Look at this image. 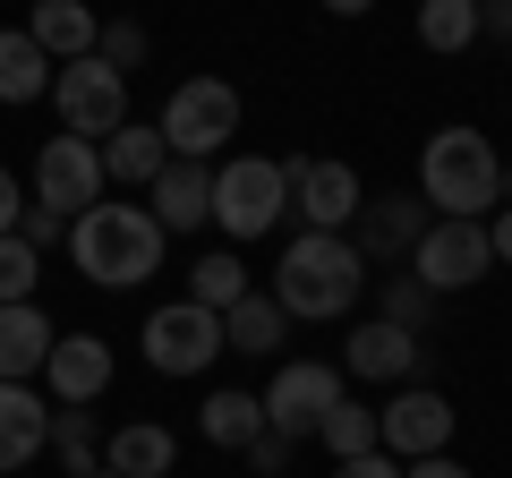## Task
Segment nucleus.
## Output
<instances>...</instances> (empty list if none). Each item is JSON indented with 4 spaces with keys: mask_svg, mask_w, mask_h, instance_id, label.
Returning a JSON list of instances; mask_svg holds the SVG:
<instances>
[{
    "mask_svg": "<svg viewBox=\"0 0 512 478\" xmlns=\"http://www.w3.org/2000/svg\"><path fill=\"white\" fill-rule=\"evenodd\" d=\"M197 436L222 444V453H248V444L265 436V402H256V393H239V385L205 393V402H197Z\"/></svg>",
    "mask_w": 512,
    "mask_h": 478,
    "instance_id": "b1692460",
    "label": "nucleus"
},
{
    "mask_svg": "<svg viewBox=\"0 0 512 478\" xmlns=\"http://www.w3.org/2000/svg\"><path fill=\"white\" fill-rule=\"evenodd\" d=\"M94 60H111V69H146V26H137V18H111L103 26V35H94Z\"/></svg>",
    "mask_w": 512,
    "mask_h": 478,
    "instance_id": "7c9ffc66",
    "label": "nucleus"
},
{
    "mask_svg": "<svg viewBox=\"0 0 512 478\" xmlns=\"http://www.w3.org/2000/svg\"><path fill=\"white\" fill-rule=\"evenodd\" d=\"M248 470H256V478H282V470H291V436H274V427H265V436L248 444Z\"/></svg>",
    "mask_w": 512,
    "mask_h": 478,
    "instance_id": "473e14b6",
    "label": "nucleus"
},
{
    "mask_svg": "<svg viewBox=\"0 0 512 478\" xmlns=\"http://www.w3.org/2000/svg\"><path fill=\"white\" fill-rule=\"evenodd\" d=\"M171 461H180V436H171L163 419H128V427H111V444H103V470H120V478H163Z\"/></svg>",
    "mask_w": 512,
    "mask_h": 478,
    "instance_id": "aec40b11",
    "label": "nucleus"
},
{
    "mask_svg": "<svg viewBox=\"0 0 512 478\" xmlns=\"http://www.w3.org/2000/svg\"><path fill=\"white\" fill-rule=\"evenodd\" d=\"M333 478H402L393 453H359V461H333Z\"/></svg>",
    "mask_w": 512,
    "mask_h": 478,
    "instance_id": "72a5a7b5",
    "label": "nucleus"
},
{
    "mask_svg": "<svg viewBox=\"0 0 512 478\" xmlns=\"http://www.w3.org/2000/svg\"><path fill=\"white\" fill-rule=\"evenodd\" d=\"M384 325H410V333H427V316H436V291H427V282H410V274H393L384 282Z\"/></svg>",
    "mask_w": 512,
    "mask_h": 478,
    "instance_id": "c756f323",
    "label": "nucleus"
},
{
    "mask_svg": "<svg viewBox=\"0 0 512 478\" xmlns=\"http://www.w3.org/2000/svg\"><path fill=\"white\" fill-rule=\"evenodd\" d=\"M342 376H359V385H419L427 376V333L367 316V325L342 342Z\"/></svg>",
    "mask_w": 512,
    "mask_h": 478,
    "instance_id": "ddd939ff",
    "label": "nucleus"
},
{
    "mask_svg": "<svg viewBox=\"0 0 512 478\" xmlns=\"http://www.w3.org/2000/svg\"><path fill=\"white\" fill-rule=\"evenodd\" d=\"M146 368L154 376H205L222 359V316L214 308H197V299H171V308H154L146 316Z\"/></svg>",
    "mask_w": 512,
    "mask_h": 478,
    "instance_id": "6e6552de",
    "label": "nucleus"
},
{
    "mask_svg": "<svg viewBox=\"0 0 512 478\" xmlns=\"http://www.w3.org/2000/svg\"><path fill=\"white\" fill-rule=\"evenodd\" d=\"M282 333H291V316L274 308V291H248L222 308V350H239V359H274Z\"/></svg>",
    "mask_w": 512,
    "mask_h": 478,
    "instance_id": "4be33fe9",
    "label": "nucleus"
},
{
    "mask_svg": "<svg viewBox=\"0 0 512 478\" xmlns=\"http://www.w3.org/2000/svg\"><path fill=\"white\" fill-rule=\"evenodd\" d=\"M495 180H504V154H495V137L470 129V120H453V129H436L419 146V205H436V214H453V222L487 214Z\"/></svg>",
    "mask_w": 512,
    "mask_h": 478,
    "instance_id": "7ed1b4c3",
    "label": "nucleus"
},
{
    "mask_svg": "<svg viewBox=\"0 0 512 478\" xmlns=\"http://www.w3.org/2000/svg\"><path fill=\"white\" fill-rule=\"evenodd\" d=\"M256 282H248V265H239V248H214V257H197L188 265V299H197V308H231V299H248Z\"/></svg>",
    "mask_w": 512,
    "mask_h": 478,
    "instance_id": "393cba45",
    "label": "nucleus"
},
{
    "mask_svg": "<svg viewBox=\"0 0 512 478\" xmlns=\"http://www.w3.org/2000/svg\"><path fill=\"white\" fill-rule=\"evenodd\" d=\"M35 282H43V257L26 248L18 231H0V308H18V299H35Z\"/></svg>",
    "mask_w": 512,
    "mask_h": 478,
    "instance_id": "c85d7f7f",
    "label": "nucleus"
},
{
    "mask_svg": "<svg viewBox=\"0 0 512 478\" xmlns=\"http://www.w3.org/2000/svg\"><path fill=\"white\" fill-rule=\"evenodd\" d=\"M487 248H495V265H512V205H495V222H487Z\"/></svg>",
    "mask_w": 512,
    "mask_h": 478,
    "instance_id": "e433bc0d",
    "label": "nucleus"
},
{
    "mask_svg": "<svg viewBox=\"0 0 512 478\" xmlns=\"http://www.w3.org/2000/svg\"><path fill=\"white\" fill-rule=\"evenodd\" d=\"M291 171V214L308 222V231H350L359 222V171L350 163H333V154H299V163H282Z\"/></svg>",
    "mask_w": 512,
    "mask_h": 478,
    "instance_id": "f8f14e48",
    "label": "nucleus"
},
{
    "mask_svg": "<svg viewBox=\"0 0 512 478\" xmlns=\"http://www.w3.org/2000/svg\"><path fill=\"white\" fill-rule=\"evenodd\" d=\"M282 205H291V171L274 163V154H231V163H214V222L222 239H265L282 222Z\"/></svg>",
    "mask_w": 512,
    "mask_h": 478,
    "instance_id": "39448f33",
    "label": "nucleus"
},
{
    "mask_svg": "<svg viewBox=\"0 0 512 478\" xmlns=\"http://www.w3.org/2000/svg\"><path fill=\"white\" fill-rule=\"evenodd\" d=\"M43 444H52V393L43 385H0V478H18Z\"/></svg>",
    "mask_w": 512,
    "mask_h": 478,
    "instance_id": "f3484780",
    "label": "nucleus"
},
{
    "mask_svg": "<svg viewBox=\"0 0 512 478\" xmlns=\"http://www.w3.org/2000/svg\"><path fill=\"white\" fill-rule=\"evenodd\" d=\"M478 35L512 43V0H478Z\"/></svg>",
    "mask_w": 512,
    "mask_h": 478,
    "instance_id": "c9c22d12",
    "label": "nucleus"
},
{
    "mask_svg": "<svg viewBox=\"0 0 512 478\" xmlns=\"http://www.w3.org/2000/svg\"><path fill=\"white\" fill-rule=\"evenodd\" d=\"M43 453H60V470L86 478L94 453H103V427H94V410H52V444H43Z\"/></svg>",
    "mask_w": 512,
    "mask_h": 478,
    "instance_id": "cd10ccee",
    "label": "nucleus"
},
{
    "mask_svg": "<svg viewBox=\"0 0 512 478\" xmlns=\"http://www.w3.org/2000/svg\"><path fill=\"white\" fill-rule=\"evenodd\" d=\"M52 103H60V129L69 137H94V146H103L111 129H120L128 120V77L111 69V60H60L52 69Z\"/></svg>",
    "mask_w": 512,
    "mask_h": 478,
    "instance_id": "0eeeda50",
    "label": "nucleus"
},
{
    "mask_svg": "<svg viewBox=\"0 0 512 478\" xmlns=\"http://www.w3.org/2000/svg\"><path fill=\"white\" fill-rule=\"evenodd\" d=\"M52 69H60V60L43 52L26 26H0V103H9V111L43 103V94H52Z\"/></svg>",
    "mask_w": 512,
    "mask_h": 478,
    "instance_id": "6ab92c4d",
    "label": "nucleus"
},
{
    "mask_svg": "<svg viewBox=\"0 0 512 478\" xmlns=\"http://www.w3.org/2000/svg\"><path fill=\"white\" fill-rule=\"evenodd\" d=\"M419 43L427 52H470L478 43V0H419Z\"/></svg>",
    "mask_w": 512,
    "mask_h": 478,
    "instance_id": "a878e982",
    "label": "nucleus"
},
{
    "mask_svg": "<svg viewBox=\"0 0 512 478\" xmlns=\"http://www.w3.org/2000/svg\"><path fill=\"white\" fill-rule=\"evenodd\" d=\"M453 427H461V410L436 385H393V402L376 410V453H393V461L453 453Z\"/></svg>",
    "mask_w": 512,
    "mask_h": 478,
    "instance_id": "1a4fd4ad",
    "label": "nucleus"
},
{
    "mask_svg": "<svg viewBox=\"0 0 512 478\" xmlns=\"http://www.w3.org/2000/svg\"><path fill=\"white\" fill-rule=\"evenodd\" d=\"M69 257L77 274L94 282V291H137V282L163 274V222L146 214V205H86V214L69 222Z\"/></svg>",
    "mask_w": 512,
    "mask_h": 478,
    "instance_id": "f03ea898",
    "label": "nucleus"
},
{
    "mask_svg": "<svg viewBox=\"0 0 512 478\" xmlns=\"http://www.w3.org/2000/svg\"><path fill=\"white\" fill-rule=\"evenodd\" d=\"M333 18H367V9H376V0H325Z\"/></svg>",
    "mask_w": 512,
    "mask_h": 478,
    "instance_id": "58836bf2",
    "label": "nucleus"
},
{
    "mask_svg": "<svg viewBox=\"0 0 512 478\" xmlns=\"http://www.w3.org/2000/svg\"><path fill=\"white\" fill-rule=\"evenodd\" d=\"M86 478H120V470H86Z\"/></svg>",
    "mask_w": 512,
    "mask_h": 478,
    "instance_id": "ea45409f",
    "label": "nucleus"
},
{
    "mask_svg": "<svg viewBox=\"0 0 512 478\" xmlns=\"http://www.w3.org/2000/svg\"><path fill=\"white\" fill-rule=\"evenodd\" d=\"M146 214L163 222V239L171 231H205V222H214V163H180V154H171V163L154 171V205Z\"/></svg>",
    "mask_w": 512,
    "mask_h": 478,
    "instance_id": "dca6fc26",
    "label": "nucleus"
},
{
    "mask_svg": "<svg viewBox=\"0 0 512 478\" xmlns=\"http://www.w3.org/2000/svg\"><path fill=\"white\" fill-rule=\"evenodd\" d=\"M52 316L35 308V299H18V308H0V385H35L43 359H52Z\"/></svg>",
    "mask_w": 512,
    "mask_h": 478,
    "instance_id": "a211bd4d",
    "label": "nucleus"
},
{
    "mask_svg": "<svg viewBox=\"0 0 512 478\" xmlns=\"http://www.w3.org/2000/svg\"><path fill=\"white\" fill-rule=\"evenodd\" d=\"M103 146H94V137H43L35 146V205H52L60 222H77L86 214V205H103Z\"/></svg>",
    "mask_w": 512,
    "mask_h": 478,
    "instance_id": "9b49d317",
    "label": "nucleus"
},
{
    "mask_svg": "<svg viewBox=\"0 0 512 478\" xmlns=\"http://www.w3.org/2000/svg\"><path fill=\"white\" fill-rule=\"evenodd\" d=\"M367 282L376 274H367V257L350 248V231H299L291 248H282V265H274V308L291 316V325H342Z\"/></svg>",
    "mask_w": 512,
    "mask_h": 478,
    "instance_id": "f257e3e1",
    "label": "nucleus"
},
{
    "mask_svg": "<svg viewBox=\"0 0 512 478\" xmlns=\"http://www.w3.org/2000/svg\"><path fill=\"white\" fill-rule=\"evenodd\" d=\"M154 129H163V146L180 154V163H214V154L239 137V86L231 77H180Z\"/></svg>",
    "mask_w": 512,
    "mask_h": 478,
    "instance_id": "20e7f679",
    "label": "nucleus"
},
{
    "mask_svg": "<svg viewBox=\"0 0 512 478\" xmlns=\"http://www.w3.org/2000/svg\"><path fill=\"white\" fill-rule=\"evenodd\" d=\"M316 444H325L333 461H359V453H376V410L342 393V402L325 410V427H316Z\"/></svg>",
    "mask_w": 512,
    "mask_h": 478,
    "instance_id": "bb28decb",
    "label": "nucleus"
},
{
    "mask_svg": "<svg viewBox=\"0 0 512 478\" xmlns=\"http://www.w3.org/2000/svg\"><path fill=\"white\" fill-rule=\"evenodd\" d=\"M402 478H470V461H453V453H427V461H402Z\"/></svg>",
    "mask_w": 512,
    "mask_h": 478,
    "instance_id": "f704fd0d",
    "label": "nucleus"
},
{
    "mask_svg": "<svg viewBox=\"0 0 512 478\" xmlns=\"http://www.w3.org/2000/svg\"><path fill=\"white\" fill-rule=\"evenodd\" d=\"M487 274H495L487 222H453V214H436V222L419 231V248H410V282H427L436 299L470 291V282H487Z\"/></svg>",
    "mask_w": 512,
    "mask_h": 478,
    "instance_id": "423d86ee",
    "label": "nucleus"
},
{
    "mask_svg": "<svg viewBox=\"0 0 512 478\" xmlns=\"http://www.w3.org/2000/svg\"><path fill=\"white\" fill-rule=\"evenodd\" d=\"M18 239H26V248H35V257H43L52 239H69V222H60L52 205H26V214H18Z\"/></svg>",
    "mask_w": 512,
    "mask_h": 478,
    "instance_id": "2f4dec72",
    "label": "nucleus"
},
{
    "mask_svg": "<svg viewBox=\"0 0 512 478\" xmlns=\"http://www.w3.org/2000/svg\"><path fill=\"white\" fill-rule=\"evenodd\" d=\"M18 214H26V205H18V171L0 163V231H18Z\"/></svg>",
    "mask_w": 512,
    "mask_h": 478,
    "instance_id": "4c0bfd02",
    "label": "nucleus"
},
{
    "mask_svg": "<svg viewBox=\"0 0 512 478\" xmlns=\"http://www.w3.org/2000/svg\"><path fill=\"white\" fill-rule=\"evenodd\" d=\"M419 231H427L419 188H393V197H367V205H359V239H350V248H359L367 265H384V257H410Z\"/></svg>",
    "mask_w": 512,
    "mask_h": 478,
    "instance_id": "2eb2a0df",
    "label": "nucleus"
},
{
    "mask_svg": "<svg viewBox=\"0 0 512 478\" xmlns=\"http://www.w3.org/2000/svg\"><path fill=\"white\" fill-rule=\"evenodd\" d=\"M43 393H52V410H94L111 393V342L103 333H52Z\"/></svg>",
    "mask_w": 512,
    "mask_h": 478,
    "instance_id": "4468645a",
    "label": "nucleus"
},
{
    "mask_svg": "<svg viewBox=\"0 0 512 478\" xmlns=\"http://www.w3.org/2000/svg\"><path fill=\"white\" fill-rule=\"evenodd\" d=\"M163 163H171V146H163L154 120H120V129L103 137V180H120V188H154Z\"/></svg>",
    "mask_w": 512,
    "mask_h": 478,
    "instance_id": "412c9836",
    "label": "nucleus"
},
{
    "mask_svg": "<svg viewBox=\"0 0 512 478\" xmlns=\"http://www.w3.org/2000/svg\"><path fill=\"white\" fill-rule=\"evenodd\" d=\"M350 393V376L333 368V359H291V368H274V385L256 393V402H265V427H274V436H316V427H325V410L342 402Z\"/></svg>",
    "mask_w": 512,
    "mask_h": 478,
    "instance_id": "9d476101",
    "label": "nucleus"
},
{
    "mask_svg": "<svg viewBox=\"0 0 512 478\" xmlns=\"http://www.w3.org/2000/svg\"><path fill=\"white\" fill-rule=\"evenodd\" d=\"M26 35H35L52 60H86L94 35H103V18H94L86 0H35V9H26Z\"/></svg>",
    "mask_w": 512,
    "mask_h": 478,
    "instance_id": "5701e85b",
    "label": "nucleus"
}]
</instances>
